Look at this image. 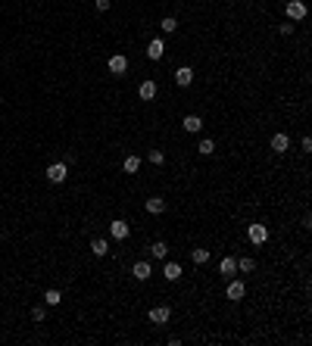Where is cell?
Listing matches in <instances>:
<instances>
[{
    "instance_id": "obj_1",
    "label": "cell",
    "mask_w": 312,
    "mask_h": 346,
    "mask_svg": "<svg viewBox=\"0 0 312 346\" xmlns=\"http://www.w3.org/2000/svg\"><path fill=\"white\" fill-rule=\"evenodd\" d=\"M284 13H288V22H303L309 10H306L303 0H288V3H284Z\"/></svg>"
},
{
    "instance_id": "obj_2",
    "label": "cell",
    "mask_w": 312,
    "mask_h": 346,
    "mask_svg": "<svg viewBox=\"0 0 312 346\" xmlns=\"http://www.w3.org/2000/svg\"><path fill=\"white\" fill-rule=\"evenodd\" d=\"M47 181L50 184H63L66 178H69V165H66V162H53V165H47Z\"/></svg>"
},
{
    "instance_id": "obj_3",
    "label": "cell",
    "mask_w": 312,
    "mask_h": 346,
    "mask_svg": "<svg viewBox=\"0 0 312 346\" xmlns=\"http://www.w3.org/2000/svg\"><path fill=\"white\" fill-rule=\"evenodd\" d=\"M109 237H113V240H128L131 237V225L128 222H125V218H116V222L113 225H109Z\"/></svg>"
},
{
    "instance_id": "obj_4",
    "label": "cell",
    "mask_w": 312,
    "mask_h": 346,
    "mask_svg": "<svg viewBox=\"0 0 312 346\" xmlns=\"http://www.w3.org/2000/svg\"><path fill=\"white\" fill-rule=\"evenodd\" d=\"M247 237H250V243H253V247H263V243L268 240V225H250L247 228Z\"/></svg>"
},
{
    "instance_id": "obj_5",
    "label": "cell",
    "mask_w": 312,
    "mask_h": 346,
    "mask_svg": "<svg viewBox=\"0 0 312 346\" xmlns=\"http://www.w3.org/2000/svg\"><path fill=\"white\" fill-rule=\"evenodd\" d=\"M225 297H228L231 302H240L243 297H247V287H243V281H238V277H231L228 287H225Z\"/></svg>"
},
{
    "instance_id": "obj_6",
    "label": "cell",
    "mask_w": 312,
    "mask_h": 346,
    "mask_svg": "<svg viewBox=\"0 0 312 346\" xmlns=\"http://www.w3.org/2000/svg\"><path fill=\"white\" fill-rule=\"evenodd\" d=\"M106 66H109V72H113V75H125V72H128V56H125V53H113Z\"/></svg>"
},
{
    "instance_id": "obj_7",
    "label": "cell",
    "mask_w": 312,
    "mask_h": 346,
    "mask_svg": "<svg viewBox=\"0 0 312 346\" xmlns=\"http://www.w3.org/2000/svg\"><path fill=\"white\" fill-rule=\"evenodd\" d=\"M168 318H172V306H153L150 309V322L153 324H168Z\"/></svg>"
},
{
    "instance_id": "obj_8",
    "label": "cell",
    "mask_w": 312,
    "mask_h": 346,
    "mask_svg": "<svg viewBox=\"0 0 312 346\" xmlns=\"http://www.w3.org/2000/svg\"><path fill=\"white\" fill-rule=\"evenodd\" d=\"M175 84H178V88H191L193 84V69L191 66H178V69H175Z\"/></svg>"
},
{
    "instance_id": "obj_9",
    "label": "cell",
    "mask_w": 312,
    "mask_h": 346,
    "mask_svg": "<svg viewBox=\"0 0 312 346\" xmlns=\"http://www.w3.org/2000/svg\"><path fill=\"white\" fill-rule=\"evenodd\" d=\"M268 147L275 150V153H288L290 150V138L284 131H278V134H272V140H268Z\"/></svg>"
},
{
    "instance_id": "obj_10",
    "label": "cell",
    "mask_w": 312,
    "mask_h": 346,
    "mask_svg": "<svg viewBox=\"0 0 312 346\" xmlns=\"http://www.w3.org/2000/svg\"><path fill=\"white\" fill-rule=\"evenodd\" d=\"M131 275H134V277H138V281H147V277H150V275H153V265H150V262H147V259H138V262H134V265H131Z\"/></svg>"
},
{
    "instance_id": "obj_11",
    "label": "cell",
    "mask_w": 312,
    "mask_h": 346,
    "mask_svg": "<svg viewBox=\"0 0 312 346\" xmlns=\"http://www.w3.org/2000/svg\"><path fill=\"white\" fill-rule=\"evenodd\" d=\"M181 128L188 131V134H200V131H203V119L191 113V115H184V119H181Z\"/></svg>"
},
{
    "instance_id": "obj_12",
    "label": "cell",
    "mask_w": 312,
    "mask_h": 346,
    "mask_svg": "<svg viewBox=\"0 0 312 346\" xmlns=\"http://www.w3.org/2000/svg\"><path fill=\"white\" fill-rule=\"evenodd\" d=\"M163 53H166V41H163V38H153V41L147 44V56L156 63V60H163Z\"/></svg>"
},
{
    "instance_id": "obj_13",
    "label": "cell",
    "mask_w": 312,
    "mask_h": 346,
    "mask_svg": "<svg viewBox=\"0 0 312 346\" xmlns=\"http://www.w3.org/2000/svg\"><path fill=\"white\" fill-rule=\"evenodd\" d=\"M166 206H168V203H166L163 197H150V200H144V209H147L150 215H163Z\"/></svg>"
},
{
    "instance_id": "obj_14",
    "label": "cell",
    "mask_w": 312,
    "mask_h": 346,
    "mask_svg": "<svg viewBox=\"0 0 312 346\" xmlns=\"http://www.w3.org/2000/svg\"><path fill=\"white\" fill-rule=\"evenodd\" d=\"M156 94H159V88H156V81H141V88H138V97L141 100H156Z\"/></svg>"
},
{
    "instance_id": "obj_15",
    "label": "cell",
    "mask_w": 312,
    "mask_h": 346,
    "mask_svg": "<svg viewBox=\"0 0 312 346\" xmlns=\"http://www.w3.org/2000/svg\"><path fill=\"white\" fill-rule=\"evenodd\" d=\"M218 272H222L225 277H234V275H238V259H234V256H225L222 265H218Z\"/></svg>"
},
{
    "instance_id": "obj_16",
    "label": "cell",
    "mask_w": 312,
    "mask_h": 346,
    "mask_svg": "<svg viewBox=\"0 0 312 346\" xmlns=\"http://www.w3.org/2000/svg\"><path fill=\"white\" fill-rule=\"evenodd\" d=\"M163 275H166V281H178V277H181V265L178 262H168V259H163Z\"/></svg>"
},
{
    "instance_id": "obj_17",
    "label": "cell",
    "mask_w": 312,
    "mask_h": 346,
    "mask_svg": "<svg viewBox=\"0 0 312 346\" xmlns=\"http://www.w3.org/2000/svg\"><path fill=\"white\" fill-rule=\"evenodd\" d=\"M91 250H94V256H97V259H100V256H106V253H109V240L94 237V240H91Z\"/></svg>"
},
{
    "instance_id": "obj_18",
    "label": "cell",
    "mask_w": 312,
    "mask_h": 346,
    "mask_svg": "<svg viewBox=\"0 0 312 346\" xmlns=\"http://www.w3.org/2000/svg\"><path fill=\"white\" fill-rule=\"evenodd\" d=\"M141 168V156H125V162H122V172L125 175H134Z\"/></svg>"
},
{
    "instance_id": "obj_19",
    "label": "cell",
    "mask_w": 312,
    "mask_h": 346,
    "mask_svg": "<svg viewBox=\"0 0 312 346\" xmlns=\"http://www.w3.org/2000/svg\"><path fill=\"white\" fill-rule=\"evenodd\" d=\"M253 268H256V259H253V256H240V259H238V272H240V275H250Z\"/></svg>"
},
{
    "instance_id": "obj_20",
    "label": "cell",
    "mask_w": 312,
    "mask_h": 346,
    "mask_svg": "<svg viewBox=\"0 0 312 346\" xmlns=\"http://www.w3.org/2000/svg\"><path fill=\"white\" fill-rule=\"evenodd\" d=\"M150 256H153V259H168V247H166V240H156L153 247H150Z\"/></svg>"
},
{
    "instance_id": "obj_21",
    "label": "cell",
    "mask_w": 312,
    "mask_h": 346,
    "mask_svg": "<svg viewBox=\"0 0 312 346\" xmlns=\"http://www.w3.org/2000/svg\"><path fill=\"white\" fill-rule=\"evenodd\" d=\"M197 153L200 156H213L216 153V140L213 138H203V140H200V147H197Z\"/></svg>"
},
{
    "instance_id": "obj_22",
    "label": "cell",
    "mask_w": 312,
    "mask_h": 346,
    "mask_svg": "<svg viewBox=\"0 0 312 346\" xmlns=\"http://www.w3.org/2000/svg\"><path fill=\"white\" fill-rule=\"evenodd\" d=\"M44 302H47V306H60V302H63V293L50 287V290H44Z\"/></svg>"
},
{
    "instance_id": "obj_23",
    "label": "cell",
    "mask_w": 312,
    "mask_h": 346,
    "mask_svg": "<svg viewBox=\"0 0 312 346\" xmlns=\"http://www.w3.org/2000/svg\"><path fill=\"white\" fill-rule=\"evenodd\" d=\"M159 28H163L166 35H175V31H178V19H172V16H166V19L159 22Z\"/></svg>"
},
{
    "instance_id": "obj_24",
    "label": "cell",
    "mask_w": 312,
    "mask_h": 346,
    "mask_svg": "<svg viewBox=\"0 0 312 346\" xmlns=\"http://www.w3.org/2000/svg\"><path fill=\"white\" fill-rule=\"evenodd\" d=\"M191 259H193V265H206L209 262V250H191Z\"/></svg>"
},
{
    "instance_id": "obj_25",
    "label": "cell",
    "mask_w": 312,
    "mask_h": 346,
    "mask_svg": "<svg viewBox=\"0 0 312 346\" xmlns=\"http://www.w3.org/2000/svg\"><path fill=\"white\" fill-rule=\"evenodd\" d=\"M147 159H150L153 165H163V162H166V153H163V150H150V153H147Z\"/></svg>"
},
{
    "instance_id": "obj_26",
    "label": "cell",
    "mask_w": 312,
    "mask_h": 346,
    "mask_svg": "<svg viewBox=\"0 0 312 346\" xmlns=\"http://www.w3.org/2000/svg\"><path fill=\"white\" fill-rule=\"evenodd\" d=\"M31 318H35V322H44V306H35V309H31Z\"/></svg>"
},
{
    "instance_id": "obj_27",
    "label": "cell",
    "mask_w": 312,
    "mask_h": 346,
    "mask_svg": "<svg viewBox=\"0 0 312 346\" xmlns=\"http://www.w3.org/2000/svg\"><path fill=\"white\" fill-rule=\"evenodd\" d=\"M278 31H281L284 38H290V35H293V22H284V25H281V28H278Z\"/></svg>"
},
{
    "instance_id": "obj_28",
    "label": "cell",
    "mask_w": 312,
    "mask_h": 346,
    "mask_svg": "<svg viewBox=\"0 0 312 346\" xmlns=\"http://www.w3.org/2000/svg\"><path fill=\"white\" fill-rule=\"evenodd\" d=\"M94 6H97V13H106L109 10V0H94Z\"/></svg>"
},
{
    "instance_id": "obj_29",
    "label": "cell",
    "mask_w": 312,
    "mask_h": 346,
    "mask_svg": "<svg viewBox=\"0 0 312 346\" xmlns=\"http://www.w3.org/2000/svg\"><path fill=\"white\" fill-rule=\"evenodd\" d=\"M300 147H303V153H309V150H312V140H309V138H303V140H300Z\"/></svg>"
}]
</instances>
